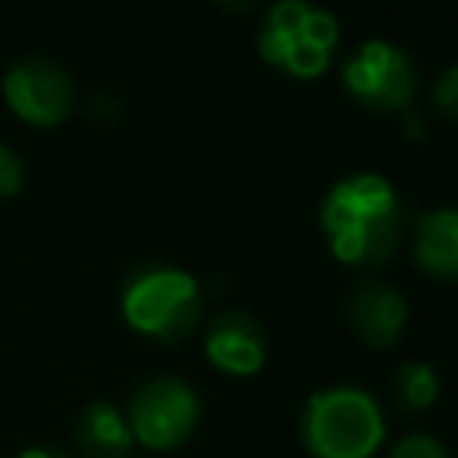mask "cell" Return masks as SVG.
I'll list each match as a JSON object with an SVG mask.
<instances>
[{
    "label": "cell",
    "instance_id": "obj_1",
    "mask_svg": "<svg viewBox=\"0 0 458 458\" xmlns=\"http://www.w3.org/2000/svg\"><path fill=\"white\" fill-rule=\"evenodd\" d=\"M318 225L340 265L376 268L386 265L401 243L404 204L386 175L354 172L329 186L318 204Z\"/></svg>",
    "mask_w": 458,
    "mask_h": 458
},
{
    "label": "cell",
    "instance_id": "obj_2",
    "mask_svg": "<svg viewBox=\"0 0 458 458\" xmlns=\"http://www.w3.org/2000/svg\"><path fill=\"white\" fill-rule=\"evenodd\" d=\"M386 437L379 401L351 383L308 394L301 411V440L311 458H372Z\"/></svg>",
    "mask_w": 458,
    "mask_h": 458
},
{
    "label": "cell",
    "instance_id": "obj_3",
    "mask_svg": "<svg viewBox=\"0 0 458 458\" xmlns=\"http://www.w3.org/2000/svg\"><path fill=\"white\" fill-rule=\"evenodd\" d=\"M118 308L136 333L175 344L200 326L204 293L193 272L168 261H150L125 276Z\"/></svg>",
    "mask_w": 458,
    "mask_h": 458
},
{
    "label": "cell",
    "instance_id": "obj_4",
    "mask_svg": "<svg viewBox=\"0 0 458 458\" xmlns=\"http://www.w3.org/2000/svg\"><path fill=\"white\" fill-rule=\"evenodd\" d=\"M336 47H340L336 14L304 0L272 4L258 29V54L265 57V64L279 68L290 79L322 75L333 64Z\"/></svg>",
    "mask_w": 458,
    "mask_h": 458
},
{
    "label": "cell",
    "instance_id": "obj_5",
    "mask_svg": "<svg viewBox=\"0 0 458 458\" xmlns=\"http://www.w3.org/2000/svg\"><path fill=\"white\" fill-rule=\"evenodd\" d=\"M344 89L369 111H408L419 89V68L404 47L394 39H365L358 43L340 68Z\"/></svg>",
    "mask_w": 458,
    "mask_h": 458
},
{
    "label": "cell",
    "instance_id": "obj_6",
    "mask_svg": "<svg viewBox=\"0 0 458 458\" xmlns=\"http://www.w3.org/2000/svg\"><path fill=\"white\" fill-rule=\"evenodd\" d=\"M125 419L136 444L150 451H172L197 429L200 397L179 376H150L132 390Z\"/></svg>",
    "mask_w": 458,
    "mask_h": 458
},
{
    "label": "cell",
    "instance_id": "obj_7",
    "mask_svg": "<svg viewBox=\"0 0 458 458\" xmlns=\"http://www.w3.org/2000/svg\"><path fill=\"white\" fill-rule=\"evenodd\" d=\"M4 100L7 107L32 125H57L75 107V79L54 57H18L4 72Z\"/></svg>",
    "mask_w": 458,
    "mask_h": 458
},
{
    "label": "cell",
    "instance_id": "obj_8",
    "mask_svg": "<svg viewBox=\"0 0 458 458\" xmlns=\"http://www.w3.org/2000/svg\"><path fill=\"white\" fill-rule=\"evenodd\" d=\"M204 354L225 376H254L268 358L265 329L247 311H218L204 329Z\"/></svg>",
    "mask_w": 458,
    "mask_h": 458
},
{
    "label": "cell",
    "instance_id": "obj_9",
    "mask_svg": "<svg viewBox=\"0 0 458 458\" xmlns=\"http://www.w3.org/2000/svg\"><path fill=\"white\" fill-rule=\"evenodd\" d=\"M347 326L369 347H394L408 326V301L383 279H361L347 297Z\"/></svg>",
    "mask_w": 458,
    "mask_h": 458
},
{
    "label": "cell",
    "instance_id": "obj_10",
    "mask_svg": "<svg viewBox=\"0 0 458 458\" xmlns=\"http://www.w3.org/2000/svg\"><path fill=\"white\" fill-rule=\"evenodd\" d=\"M415 265L437 279L458 283V208H429L411 229Z\"/></svg>",
    "mask_w": 458,
    "mask_h": 458
},
{
    "label": "cell",
    "instance_id": "obj_11",
    "mask_svg": "<svg viewBox=\"0 0 458 458\" xmlns=\"http://www.w3.org/2000/svg\"><path fill=\"white\" fill-rule=\"evenodd\" d=\"M75 447L86 458H132V429L118 404L89 401L75 415Z\"/></svg>",
    "mask_w": 458,
    "mask_h": 458
},
{
    "label": "cell",
    "instance_id": "obj_12",
    "mask_svg": "<svg viewBox=\"0 0 458 458\" xmlns=\"http://www.w3.org/2000/svg\"><path fill=\"white\" fill-rule=\"evenodd\" d=\"M394 397L408 411L433 408L437 397H440V376H437V369L429 361H419V358L401 361L397 372H394Z\"/></svg>",
    "mask_w": 458,
    "mask_h": 458
},
{
    "label": "cell",
    "instance_id": "obj_13",
    "mask_svg": "<svg viewBox=\"0 0 458 458\" xmlns=\"http://www.w3.org/2000/svg\"><path fill=\"white\" fill-rule=\"evenodd\" d=\"M390 458H451V451L429 433H404L390 447Z\"/></svg>",
    "mask_w": 458,
    "mask_h": 458
},
{
    "label": "cell",
    "instance_id": "obj_14",
    "mask_svg": "<svg viewBox=\"0 0 458 458\" xmlns=\"http://www.w3.org/2000/svg\"><path fill=\"white\" fill-rule=\"evenodd\" d=\"M433 107L444 114V118H454L458 122V61L447 64L437 82H433Z\"/></svg>",
    "mask_w": 458,
    "mask_h": 458
},
{
    "label": "cell",
    "instance_id": "obj_15",
    "mask_svg": "<svg viewBox=\"0 0 458 458\" xmlns=\"http://www.w3.org/2000/svg\"><path fill=\"white\" fill-rule=\"evenodd\" d=\"M21 182H25V161H21V154L0 140V200L14 197L21 190Z\"/></svg>",
    "mask_w": 458,
    "mask_h": 458
},
{
    "label": "cell",
    "instance_id": "obj_16",
    "mask_svg": "<svg viewBox=\"0 0 458 458\" xmlns=\"http://www.w3.org/2000/svg\"><path fill=\"white\" fill-rule=\"evenodd\" d=\"M18 458H68V454H64V451H54V447H39V444H36V447H25Z\"/></svg>",
    "mask_w": 458,
    "mask_h": 458
}]
</instances>
